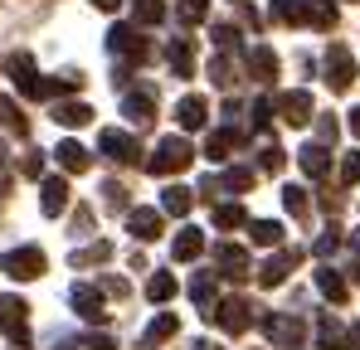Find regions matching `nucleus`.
I'll return each instance as SVG.
<instances>
[{
	"instance_id": "obj_1",
	"label": "nucleus",
	"mask_w": 360,
	"mask_h": 350,
	"mask_svg": "<svg viewBox=\"0 0 360 350\" xmlns=\"http://www.w3.org/2000/svg\"><path fill=\"white\" fill-rule=\"evenodd\" d=\"M44 253L34 248V243H25V248H10L5 258H0V273L5 278H15V283H34V278H44Z\"/></svg>"
},
{
	"instance_id": "obj_2",
	"label": "nucleus",
	"mask_w": 360,
	"mask_h": 350,
	"mask_svg": "<svg viewBox=\"0 0 360 350\" xmlns=\"http://www.w3.org/2000/svg\"><path fill=\"white\" fill-rule=\"evenodd\" d=\"M190 161H195V146H190L185 136H166V141L151 151V175H180Z\"/></svg>"
},
{
	"instance_id": "obj_3",
	"label": "nucleus",
	"mask_w": 360,
	"mask_h": 350,
	"mask_svg": "<svg viewBox=\"0 0 360 350\" xmlns=\"http://www.w3.org/2000/svg\"><path fill=\"white\" fill-rule=\"evenodd\" d=\"M108 49L117 58H127V63H146V58H151V39H146L136 25H117V30L108 34Z\"/></svg>"
},
{
	"instance_id": "obj_4",
	"label": "nucleus",
	"mask_w": 360,
	"mask_h": 350,
	"mask_svg": "<svg viewBox=\"0 0 360 350\" xmlns=\"http://www.w3.org/2000/svg\"><path fill=\"white\" fill-rule=\"evenodd\" d=\"M210 321H214V326H224L229 336H243V331L253 326V306H248L243 297H224V302H214V306H210Z\"/></svg>"
},
{
	"instance_id": "obj_5",
	"label": "nucleus",
	"mask_w": 360,
	"mask_h": 350,
	"mask_svg": "<svg viewBox=\"0 0 360 350\" xmlns=\"http://www.w3.org/2000/svg\"><path fill=\"white\" fill-rule=\"evenodd\" d=\"M0 331L15 346H30V306L20 297H0Z\"/></svg>"
},
{
	"instance_id": "obj_6",
	"label": "nucleus",
	"mask_w": 360,
	"mask_h": 350,
	"mask_svg": "<svg viewBox=\"0 0 360 350\" xmlns=\"http://www.w3.org/2000/svg\"><path fill=\"white\" fill-rule=\"evenodd\" d=\"M326 83H331V93H346L356 83V58H351L346 44H331L326 49Z\"/></svg>"
},
{
	"instance_id": "obj_7",
	"label": "nucleus",
	"mask_w": 360,
	"mask_h": 350,
	"mask_svg": "<svg viewBox=\"0 0 360 350\" xmlns=\"http://www.w3.org/2000/svg\"><path fill=\"white\" fill-rule=\"evenodd\" d=\"M297 263H302L297 248H278V253L258 268V283H263V287H283V283H288V273H292Z\"/></svg>"
},
{
	"instance_id": "obj_8",
	"label": "nucleus",
	"mask_w": 360,
	"mask_h": 350,
	"mask_svg": "<svg viewBox=\"0 0 360 350\" xmlns=\"http://www.w3.org/2000/svg\"><path fill=\"white\" fill-rule=\"evenodd\" d=\"M98 146H103V156H108V161H117V166H136V156H141V146H136L127 131H117V127H108Z\"/></svg>"
},
{
	"instance_id": "obj_9",
	"label": "nucleus",
	"mask_w": 360,
	"mask_h": 350,
	"mask_svg": "<svg viewBox=\"0 0 360 350\" xmlns=\"http://www.w3.org/2000/svg\"><path fill=\"white\" fill-rule=\"evenodd\" d=\"M68 297H73V311H78L83 321H93V326H103V321H108V311H103V292H98V287L73 283V292H68Z\"/></svg>"
},
{
	"instance_id": "obj_10",
	"label": "nucleus",
	"mask_w": 360,
	"mask_h": 350,
	"mask_svg": "<svg viewBox=\"0 0 360 350\" xmlns=\"http://www.w3.org/2000/svg\"><path fill=\"white\" fill-rule=\"evenodd\" d=\"M161 229H166V214H161V209H146V205H141V209H127V233H131V238L151 243Z\"/></svg>"
},
{
	"instance_id": "obj_11",
	"label": "nucleus",
	"mask_w": 360,
	"mask_h": 350,
	"mask_svg": "<svg viewBox=\"0 0 360 350\" xmlns=\"http://www.w3.org/2000/svg\"><path fill=\"white\" fill-rule=\"evenodd\" d=\"M263 331H268V341L283 350H297L302 346V321L297 316H263Z\"/></svg>"
},
{
	"instance_id": "obj_12",
	"label": "nucleus",
	"mask_w": 360,
	"mask_h": 350,
	"mask_svg": "<svg viewBox=\"0 0 360 350\" xmlns=\"http://www.w3.org/2000/svg\"><path fill=\"white\" fill-rule=\"evenodd\" d=\"M214 263H219V278H248V253L239 243H214Z\"/></svg>"
},
{
	"instance_id": "obj_13",
	"label": "nucleus",
	"mask_w": 360,
	"mask_h": 350,
	"mask_svg": "<svg viewBox=\"0 0 360 350\" xmlns=\"http://www.w3.org/2000/svg\"><path fill=\"white\" fill-rule=\"evenodd\" d=\"M39 209H44L49 219H59L63 209H68V180H59V175L39 180Z\"/></svg>"
},
{
	"instance_id": "obj_14",
	"label": "nucleus",
	"mask_w": 360,
	"mask_h": 350,
	"mask_svg": "<svg viewBox=\"0 0 360 350\" xmlns=\"http://www.w3.org/2000/svg\"><path fill=\"white\" fill-rule=\"evenodd\" d=\"M278 117H283V122H288V127H307V122H311V93H283V98H278Z\"/></svg>"
},
{
	"instance_id": "obj_15",
	"label": "nucleus",
	"mask_w": 360,
	"mask_h": 350,
	"mask_svg": "<svg viewBox=\"0 0 360 350\" xmlns=\"http://www.w3.org/2000/svg\"><path fill=\"white\" fill-rule=\"evenodd\" d=\"M176 122L185 127V131H200L205 122H210V103L195 93V98H180V108H176Z\"/></svg>"
},
{
	"instance_id": "obj_16",
	"label": "nucleus",
	"mask_w": 360,
	"mask_h": 350,
	"mask_svg": "<svg viewBox=\"0 0 360 350\" xmlns=\"http://www.w3.org/2000/svg\"><path fill=\"white\" fill-rule=\"evenodd\" d=\"M248 73H253L258 83H273V78H278V54H273L268 44H253V49H248Z\"/></svg>"
},
{
	"instance_id": "obj_17",
	"label": "nucleus",
	"mask_w": 360,
	"mask_h": 350,
	"mask_svg": "<svg viewBox=\"0 0 360 350\" xmlns=\"http://www.w3.org/2000/svg\"><path fill=\"white\" fill-rule=\"evenodd\" d=\"M122 117L136 122V127L156 122V98H146V93H127V98H122Z\"/></svg>"
},
{
	"instance_id": "obj_18",
	"label": "nucleus",
	"mask_w": 360,
	"mask_h": 350,
	"mask_svg": "<svg viewBox=\"0 0 360 350\" xmlns=\"http://www.w3.org/2000/svg\"><path fill=\"white\" fill-rule=\"evenodd\" d=\"M200 253H205V233L200 229H180L176 243H171V258H176V263H195Z\"/></svg>"
},
{
	"instance_id": "obj_19",
	"label": "nucleus",
	"mask_w": 360,
	"mask_h": 350,
	"mask_svg": "<svg viewBox=\"0 0 360 350\" xmlns=\"http://www.w3.org/2000/svg\"><path fill=\"white\" fill-rule=\"evenodd\" d=\"M302 25L331 30V25H336V5H331V0H302Z\"/></svg>"
},
{
	"instance_id": "obj_20",
	"label": "nucleus",
	"mask_w": 360,
	"mask_h": 350,
	"mask_svg": "<svg viewBox=\"0 0 360 350\" xmlns=\"http://www.w3.org/2000/svg\"><path fill=\"white\" fill-rule=\"evenodd\" d=\"M283 224H278V219H253V224H248V238H253V243H258V248H283Z\"/></svg>"
},
{
	"instance_id": "obj_21",
	"label": "nucleus",
	"mask_w": 360,
	"mask_h": 350,
	"mask_svg": "<svg viewBox=\"0 0 360 350\" xmlns=\"http://www.w3.org/2000/svg\"><path fill=\"white\" fill-rule=\"evenodd\" d=\"M166 58H171L176 78H195V49H190V39H171V49H166Z\"/></svg>"
},
{
	"instance_id": "obj_22",
	"label": "nucleus",
	"mask_w": 360,
	"mask_h": 350,
	"mask_svg": "<svg viewBox=\"0 0 360 350\" xmlns=\"http://www.w3.org/2000/svg\"><path fill=\"white\" fill-rule=\"evenodd\" d=\"M195 209V190H185V185H171L166 195H161V214H190Z\"/></svg>"
},
{
	"instance_id": "obj_23",
	"label": "nucleus",
	"mask_w": 360,
	"mask_h": 350,
	"mask_svg": "<svg viewBox=\"0 0 360 350\" xmlns=\"http://www.w3.org/2000/svg\"><path fill=\"white\" fill-rule=\"evenodd\" d=\"M239 141H243L239 127H229V131H214V136L205 141V156H210V161H224V156H229V151H234Z\"/></svg>"
},
{
	"instance_id": "obj_24",
	"label": "nucleus",
	"mask_w": 360,
	"mask_h": 350,
	"mask_svg": "<svg viewBox=\"0 0 360 350\" xmlns=\"http://www.w3.org/2000/svg\"><path fill=\"white\" fill-rule=\"evenodd\" d=\"M54 156H59V166H63V171H78V175L93 166V156H88V151H83L78 141H59V151H54Z\"/></svg>"
},
{
	"instance_id": "obj_25",
	"label": "nucleus",
	"mask_w": 360,
	"mask_h": 350,
	"mask_svg": "<svg viewBox=\"0 0 360 350\" xmlns=\"http://www.w3.org/2000/svg\"><path fill=\"white\" fill-rule=\"evenodd\" d=\"M316 287H321V297H326V302H346V297H351L346 278H341L336 268H321V273H316Z\"/></svg>"
},
{
	"instance_id": "obj_26",
	"label": "nucleus",
	"mask_w": 360,
	"mask_h": 350,
	"mask_svg": "<svg viewBox=\"0 0 360 350\" xmlns=\"http://www.w3.org/2000/svg\"><path fill=\"white\" fill-rule=\"evenodd\" d=\"M302 171L311 175V180H321V175L331 171V156H326V146H302Z\"/></svg>"
},
{
	"instance_id": "obj_27",
	"label": "nucleus",
	"mask_w": 360,
	"mask_h": 350,
	"mask_svg": "<svg viewBox=\"0 0 360 350\" xmlns=\"http://www.w3.org/2000/svg\"><path fill=\"white\" fill-rule=\"evenodd\" d=\"M54 122H59V127H88V122H93V108H88V103H59V108H54Z\"/></svg>"
},
{
	"instance_id": "obj_28",
	"label": "nucleus",
	"mask_w": 360,
	"mask_h": 350,
	"mask_svg": "<svg viewBox=\"0 0 360 350\" xmlns=\"http://www.w3.org/2000/svg\"><path fill=\"white\" fill-rule=\"evenodd\" d=\"M108 258H112V243L108 238H98L88 248H73V268H93V263H108Z\"/></svg>"
},
{
	"instance_id": "obj_29",
	"label": "nucleus",
	"mask_w": 360,
	"mask_h": 350,
	"mask_svg": "<svg viewBox=\"0 0 360 350\" xmlns=\"http://www.w3.org/2000/svg\"><path fill=\"white\" fill-rule=\"evenodd\" d=\"M131 20H136V30H151V25L166 20V5H161V0H136V5H131Z\"/></svg>"
},
{
	"instance_id": "obj_30",
	"label": "nucleus",
	"mask_w": 360,
	"mask_h": 350,
	"mask_svg": "<svg viewBox=\"0 0 360 350\" xmlns=\"http://www.w3.org/2000/svg\"><path fill=\"white\" fill-rule=\"evenodd\" d=\"M190 302L210 316V306H214V278L210 273H200V278H190Z\"/></svg>"
},
{
	"instance_id": "obj_31",
	"label": "nucleus",
	"mask_w": 360,
	"mask_h": 350,
	"mask_svg": "<svg viewBox=\"0 0 360 350\" xmlns=\"http://www.w3.org/2000/svg\"><path fill=\"white\" fill-rule=\"evenodd\" d=\"M0 122H5L10 136H30V122L20 112V103H10V98H0Z\"/></svg>"
},
{
	"instance_id": "obj_32",
	"label": "nucleus",
	"mask_w": 360,
	"mask_h": 350,
	"mask_svg": "<svg viewBox=\"0 0 360 350\" xmlns=\"http://www.w3.org/2000/svg\"><path fill=\"white\" fill-rule=\"evenodd\" d=\"M210 83H214V88H234V83H239V78H234V58L229 54L210 58Z\"/></svg>"
},
{
	"instance_id": "obj_33",
	"label": "nucleus",
	"mask_w": 360,
	"mask_h": 350,
	"mask_svg": "<svg viewBox=\"0 0 360 350\" xmlns=\"http://www.w3.org/2000/svg\"><path fill=\"white\" fill-rule=\"evenodd\" d=\"M176 20L185 25V30H190V25H205V20H210V0H180Z\"/></svg>"
},
{
	"instance_id": "obj_34",
	"label": "nucleus",
	"mask_w": 360,
	"mask_h": 350,
	"mask_svg": "<svg viewBox=\"0 0 360 350\" xmlns=\"http://www.w3.org/2000/svg\"><path fill=\"white\" fill-rule=\"evenodd\" d=\"M176 331H180V321L171 316V311H166V316H156V321L146 326V341H151V346H161V341H171Z\"/></svg>"
},
{
	"instance_id": "obj_35",
	"label": "nucleus",
	"mask_w": 360,
	"mask_h": 350,
	"mask_svg": "<svg viewBox=\"0 0 360 350\" xmlns=\"http://www.w3.org/2000/svg\"><path fill=\"white\" fill-rule=\"evenodd\" d=\"M243 224H248L243 205H219L214 209V229H243Z\"/></svg>"
},
{
	"instance_id": "obj_36",
	"label": "nucleus",
	"mask_w": 360,
	"mask_h": 350,
	"mask_svg": "<svg viewBox=\"0 0 360 350\" xmlns=\"http://www.w3.org/2000/svg\"><path fill=\"white\" fill-rule=\"evenodd\" d=\"M146 297H151V302H171V297H176V278H171V273H151Z\"/></svg>"
},
{
	"instance_id": "obj_37",
	"label": "nucleus",
	"mask_w": 360,
	"mask_h": 350,
	"mask_svg": "<svg viewBox=\"0 0 360 350\" xmlns=\"http://www.w3.org/2000/svg\"><path fill=\"white\" fill-rule=\"evenodd\" d=\"M283 205H288V214L307 219V190L302 185H283Z\"/></svg>"
},
{
	"instance_id": "obj_38",
	"label": "nucleus",
	"mask_w": 360,
	"mask_h": 350,
	"mask_svg": "<svg viewBox=\"0 0 360 350\" xmlns=\"http://www.w3.org/2000/svg\"><path fill=\"white\" fill-rule=\"evenodd\" d=\"M273 20H283V25H302V0H273Z\"/></svg>"
},
{
	"instance_id": "obj_39",
	"label": "nucleus",
	"mask_w": 360,
	"mask_h": 350,
	"mask_svg": "<svg viewBox=\"0 0 360 350\" xmlns=\"http://www.w3.org/2000/svg\"><path fill=\"white\" fill-rule=\"evenodd\" d=\"M219 185H224V190H248V185H253V171H248V166H229Z\"/></svg>"
},
{
	"instance_id": "obj_40",
	"label": "nucleus",
	"mask_w": 360,
	"mask_h": 350,
	"mask_svg": "<svg viewBox=\"0 0 360 350\" xmlns=\"http://www.w3.org/2000/svg\"><path fill=\"white\" fill-rule=\"evenodd\" d=\"M258 166H263V171H283V146H278V141H273V146H263V151H258Z\"/></svg>"
},
{
	"instance_id": "obj_41",
	"label": "nucleus",
	"mask_w": 360,
	"mask_h": 350,
	"mask_svg": "<svg viewBox=\"0 0 360 350\" xmlns=\"http://www.w3.org/2000/svg\"><path fill=\"white\" fill-rule=\"evenodd\" d=\"M268 122H273V103L258 98V103H253V131H268Z\"/></svg>"
},
{
	"instance_id": "obj_42",
	"label": "nucleus",
	"mask_w": 360,
	"mask_h": 350,
	"mask_svg": "<svg viewBox=\"0 0 360 350\" xmlns=\"http://www.w3.org/2000/svg\"><path fill=\"white\" fill-rule=\"evenodd\" d=\"M214 44L219 49H239V30L234 25H214Z\"/></svg>"
},
{
	"instance_id": "obj_43",
	"label": "nucleus",
	"mask_w": 360,
	"mask_h": 350,
	"mask_svg": "<svg viewBox=\"0 0 360 350\" xmlns=\"http://www.w3.org/2000/svg\"><path fill=\"white\" fill-rule=\"evenodd\" d=\"M336 248H341V233H336V229H326L321 238H316V258H331Z\"/></svg>"
},
{
	"instance_id": "obj_44",
	"label": "nucleus",
	"mask_w": 360,
	"mask_h": 350,
	"mask_svg": "<svg viewBox=\"0 0 360 350\" xmlns=\"http://www.w3.org/2000/svg\"><path fill=\"white\" fill-rule=\"evenodd\" d=\"M356 180H360V156L351 151V156L341 161V185H356Z\"/></svg>"
},
{
	"instance_id": "obj_45",
	"label": "nucleus",
	"mask_w": 360,
	"mask_h": 350,
	"mask_svg": "<svg viewBox=\"0 0 360 350\" xmlns=\"http://www.w3.org/2000/svg\"><path fill=\"white\" fill-rule=\"evenodd\" d=\"M20 171L30 175V180H39V175H44V156H39V151H30V156L20 161Z\"/></svg>"
},
{
	"instance_id": "obj_46",
	"label": "nucleus",
	"mask_w": 360,
	"mask_h": 350,
	"mask_svg": "<svg viewBox=\"0 0 360 350\" xmlns=\"http://www.w3.org/2000/svg\"><path fill=\"white\" fill-rule=\"evenodd\" d=\"M103 195H108V205H112V209H127V190H122L117 180H108V185H103Z\"/></svg>"
},
{
	"instance_id": "obj_47",
	"label": "nucleus",
	"mask_w": 360,
	"mask_h": 350,
	"mask_svg": "<svg viewBox=\"0 0 360 350\" xmlns=\"http://www.w3.org/2000/svg\"><path fill=\"white\" fill-rule=\"evenodd\" d=\"M316 136H321V146L336 141V117H321V122H316Z\"/></svg>"
},
{
	"instance_id": "obj_48",
	"label": "nucleus",
	"mask_w": 360,
	"mask_h": 350,
	"mask_svg": "<svg viewBox=\"0 0 360 350\" xmlns=\"http://www.w3.org/2000/svg\"><path fill=\"white\" fill-rule=\"evenodd\" d=\"M83 350H117V341H112V336H103V331H98V336H88V341H83Z\"/></svg>"
},
{
	"instance_id": "obj_49",
	"label": "nucleus",
	"mask_w": 360,
	"mask_h": 350,
	"mask_svg": "<svg viewBox=\"0 0 360 350\" xmlns=\"http://www.w3.org/2000/svg\"><path fill=\"white\" fill-rule=\"evenodd\" d=\"M78 229H83V233L93 229V209H88V205H78V214H73V233H78Z\"/></svg>"
},
{
	"instance_id": "obj_50",
	"label": "nucleus",
	"mask_w": 360,
	"mask_h": 350,
	"mask_svg": "<svg viewBox=\"0 0 360 350\" xmlns=\"http://www.w3.org/2000/svg\"><path fill=\"white\" fill-rule=\"evenodd\" d=\"M200 195H205V200H219V180H214V175H210V180H205V185H200Z\"/></svg>"
},
{
	"instance_id": "obj_51",
	"label": "nucleus",
	"mask_w": 360,
	"mask_h": 350,
	"mask_svg": "<svg viewBox=\"0 0 360 350\" xmlns=\"http://www.w3.org/2000/svg\"><path fill=\"white\" fill-rule=\"evenodd\" d=\"M103 292H117V297H127V283H122V278H108V283H103Z\"/></svg>"
},
{
	"instance_id": "obj_52",
	"label": "nucleus",
	"mask_w": 360,
	"mask_h": 350,
	"mask_svg": "<svg viewBox=\"0 0 360 350\" xmlns=\"http://www.w3.org/2000/svg\"><path fill=\"white\" fill-rule=\"evenodd\" d=\"M346 350H360V321L351 326V331H346Z\"/></svg>"
},
{
	"instance_id": "obj_53",
	"label": "nucleus",
	"mask_w": 360,
	"mask_h": 350,
	"mask_svg": "<svg viewBox=\"0 0 360 350\" xmlns=\"http://www.w3.org/2000/svg\"><path fill=\"white\" fill-rule=\"evenodd\" d=\"M195 350H224V346H214V341H195Z\"/></svg>"
},
{
	"instance_id": "obj_54",
	"label": "nucleus",
	"mask_w": 360,
	"mask_h": 350,
	"mask_svg": "<svg viewBox=\"0 0 360 350\" xmlns=\"http://www.w3.org/2000/svg\"><path fill=\"white\" fill-rule=\"evenodd\" d=\"M93 5H98V10H117V0H93Z\"/></svg>"
},
{
	"instance_id": "obj_55",
	"label": "nucleus",
	"mask_w": 360,
	"mask_h": 350,
	"mask_svg": "<svg viewBox=\"0 0 360 350\" xmlns=\"http://www.w3.org/2000/svg\"><path fill=\"white\" fill-rule=\"evenodd\" d=\"M351 131H356V136H360V108H356V112H351Z\"/></svg>"
},
{
	"instance_id": "obj_56",
	"label": "nucleus",
	"mask_w": 360,
	"mask_h": 350,
	"mask_svg": "<svg viewBox=\"0 0 360 350\" xmlns=\"http://www.w3.org/2000/svg\"><path fill=\"white\" fill-rule=\"evenodd\" d=\"M0 161H5V151H0Z\"/></svg>"
}]
</instances>
